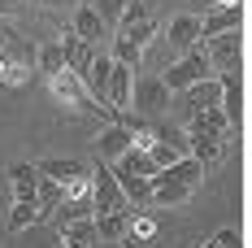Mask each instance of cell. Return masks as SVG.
<instances>
[{"label":"cell","instance_id":"13","mask_svg":"<svg viewBox=\"0 0 252 248\" xmlns=\"http://www.w3.org/2000/svg\"><path fill=\"white\" fill-rule=\"evenodd\" d=\"M35 170L44 174V178H52V183H61V187H65V183L83 178V174H87V166H83V161H74V157H48V161H39Z\"/></svg>","mask_w":252,"mask_h":248},{"label":"cell","instance_id":"25","mask_svg":"<svg viewBox=\"0 0 252 248\" xmlns=\"http://www.w3.org/2000/svg\"><path fill=\"white\" fill-rule=\"evenodd\" d=\"M35 218H39V205L35 200H13V209H9V226L13 231H26Z\"/></svg>","mask_w":252,"mask_h":248},{"label":"cell","instance_id":"1","mask_svg":"<svg viewBox=\"0 0 252 248\" xmlns=\"http://www.w3.org/2000/svg\"><path fill=\"white\" fill-rule=\"evenodd\" d=\"M209 74H213L209 52H204V44H196V48L183 52L174 66L161 70V83H165V92H183V87H191V83H200V78H209Z\"/></svg>","mask_w":252,"mask_h":248},{"label":"cell","instance_id":"22","mask_svg":"<svg viewBox=\"0 0 252 248\" xmlns=\"http://www.w3.org/2000/svg\"><path fill=\"white\" fill-rule=\"evenodd\" d=\"M74 35L83 39V44H92V48L100 44L104 26H100V18H96V9H92V4H83V9L74 13Z\"/></svg>","mask_w":252,"mask_h":248},{"label":"cell","instance_id":"15","mask_svg":"<svg viewBox=\"0 0 252 248\" xmlns=\"http://www.w3.org/2000/svg\"><path fill=\"white\" fill-rule=\"evenodd\" d=\"M61 244H65V248H100V240H96V222H92V218L65 222V226H61Z\"/></svg>","mask_w":252,"mask_h":248},{"label":"cell","instance_id":"6","mask_svg":"<svg viewBox=\"0 0 252 248\" xmlns=\"http://www.w3.org/2000/svg\"><path fill=\"white\" fill-rule=\"evenodd\" d=\"M148 183H152V209H174V205H187L191 192H196V187H187V183L170 178L165 170H157Z\"/></svg>","mask_w":252,"mask_h":248},{"label":"cell","instance_id":"24","mask_svg":"<svg viewBox=\"0 0 252 248\" xmlns=\"http://www.w3.org/2000/svg\"><path fill=\"white\" fill-rule=\"evenodd\" d=\"M165 174H170V178H178V183H187V187H200L204 166L196 161V157H178L174 166H165Z\"/></svg>","mask_w":252,"mask_h":248},{"label":"cell","instance_id":"5","mask_svg":"<svg viewBox=\"0 0 252 248\" xmlns=\"http://www.w3.org/2000/svg\"><path fill=\"white\" fill-rule=\"evenodd\" d=\"M48 87H52V96L61 100L65 109H96V105H92V96H87V87H83V78L70 74V70L48 74Z\"/></svg>","mask_w":252,"mask_h":248},{"label":"cell","instance_id":"33","mask_svg":"<svg viewBox=\"0 0 252 248\" xmlns=\"http://www.w3.org/2000/svg\"><path fill=\"white\" fill-rule=\"evenodd\" d=\"M204 248H218V240H213V244H204Z\"/></svg>","mask_w":252,"mask_h":248},{"label":"cell","instance_id":"17","mask_svg":"<svg viewBox=\"0 0 252 248\" xmlns=\"http://www.w3.org/2000/svg\"><path fill=\"white\" fill-rule=\"evenodd\" d=\"M183 135H187V131H183ZM187 144H191V157L204 166V174L222 161V140H218V135H187Z\"/></svg>","mask_w":252,"mask_h":248},{"label":"cell","instance_id":"19","mask_svg":"<svg viewBox=\"0 0 252 248\" xmlns=\"http://www.w3.org/2000/svg\"><path fill=\"white\" fill-rule=\"evenodd\" d=\"M61 52H65V70H70V74H83V70H87V61L96 57V48H92V44H83L78 35H65V39H61Z\"/></svg>","mask_w":252,"mask_h":248},{"label":"cell","instance_id":"10","mask_svg":"<svg viewBox=\"0 0 252 248\" xmlns=\"http://www.w3.org/2000/svg\"><path fill=\"white\" fill-rule=\"evenodd\" d=\"M96 240L100 244H122L130 235V209H109V213H96Z\"/></svg>","mask_w":252,"mask_h":248},{"label":"cell","instance_id":"18","mask_svg":"<svg viewBox=\"0 0 252 248\" xmlns=\"http://www.w3.org/2000/svg\"><path fill=\"white\" fill-rule=\"evenodd\" d=\"M96 144H100V157H104V161H118V157L130 148V131H126L122 122H113V126H104V131H100Z\"/></svg>","mask_w":252,"mask_h":248},{"label":"cell","instance_id":"32","mask_svg":"<svg viewBox=\"0 0 252 248\" xmlns=\"http://www.w3.org/2000/svg\"><path fill=\"white\" fill-rule=\"evenodd\" d=\"M39 4H48V9H61V4H70V0H39Z\"/></svg>","mask_w":252,"mask_h":248},{"label":"cell","instance_id":"7","mask_svg":"<svg viewBox=\"0 0 252 248\" xmlns=\"http://www.w3.org/2000/svg\"><path fill=\"white\" fill-rule=\"evenodd\" d=\"M244 26V9L239 4H213L200 18V44L213 39V35H226V31H239Z\"/></svg>","mask_w":252,"mask_h":248},{"label":"cell","instance_id":"14","mask_svg":"<svg viewBox=\"0 0 252 248\" xmlns=\"http://www.w3.org/2000/svg\"><path fill=\"white\" fill-rule=\"evenodd\" d=\"M174 48H196L200 44V18L196 13H178V18H170V35H165Z\"/></svg>","mask_w":252,"mask_h":248},{"label":"cell","instance_id":"2","mask_svg":"<svg viewBox=\"0 0 252 248\" xmlns=\"http://www.w3.org/2000/svg\"><path fill=\"white\" fill-rule=\"evenodd\" d=\"M126 109H135L139 118H161L165 109H170V92H165V83H161V74L152 78H130V105Z\"/></svg>","mask_w":252,"mask_h":248},{"label":"cell","instance_id":"20","mask_svg":"<svg viewBox=\"0 0 252 248\" xmlns=\"http://www.w3.org/2000/svg\"><path fill=\"white\" fill-rule=\"evenodd\" d=\"M152 35H157V22L152 18H135V22H118V39L135 44V48H148Z\"/></svg>","mask_w":252,"mask_h":248},{"label":"cell","instance_id":"4","mask_svg":"<svg viewBox=\"0 0 252 248\" xmlns=\"http://www.w3.org/2000/svg\"><path fill=\"white\" fill-rule=\"evenodd\" d=\"M204 52H209V66L213 70H239V61H244V35L239 31H226V35H213V39H204Z\"/></svg>","mask_w":252,"mask_h":248},{"label":"cell","instance_id":"8","mask_svg":"<svg viewBox=\"0 0 252 248\" xmlns=\"http://www.w3.org/2000/svg\"><path fill=\"white\" fill-rule=\"evenodd\" d=\"M218 87H222V96H218V109L226 113L230 126H239V118H244V78H239V70H226V74H218Z\"/></svg>","mask_w":252,"mask_h":248},{"label":"cell","instance_id":"12","mask_svg":"<svg viewBox=\"0 0 252 248\" xmlns=\"http://www.w3.org/2000/svg\"><path fill=\"white\" fill-rule=\"evenodd\" d=\"M109 61H113V57H109ZM130 78H135V70L122 66V61H113V70H109V92H104V105H109V109H126V105H130Z\"/></svg>","mask_w":252,"mask_h":248},{"label":"cell","instance_id":"31","mask_svg":"<svg viewBox=\"0 0 252 248\" xmlns=\"http://www.w3.org/2000/svg\"><path fill=\"white\" fill-rule=\"evenodd\" d=\"M13 13V0H0V18H9Z\"/></svg>","mask_w":252,"mask_h":248},{"label":"cell","instance_id":"28","mask_svg":"<svg viewBox=\"0 0 252 248\" xmlns=\"http://www.w3.org/2000/svg\"><path fill=\"white\" fill-rule=\"evenodd\" d=\"M113 61H122V66H130V70H139V61H144V48H135V44L118 39V44H113Z\"/></svg>","mask_w":252,"mask_h":248},{"label":"cell","instance_id":"3","mask_svg":"<svg viewBox=\"0 0 252 248\" xmlns=\"http://www.w3.org/2000/svg\"><path fill=\"white\" fill-rule=\"evenodd\" d=\"M87 178H92V205H96V213L126 209V196H122V187H118L113 166H96V170H87Z\"/></svg>","mask_w":252,"mask_h":248},{"label":"cell","instance_id":"9","mask_svg":"<svg viewBox=\"0 0 252 248\" xmlns=\"http://www.w3.org/2000/svg\"><path fill=\"white\" fill-rule=\"evenodd\" d=\"M109 70H113V61H109V57H104V52H96V57H92V61H87V70H83V87H87V96H92V105H96V109H109V105H104V92H109Z\"/></svg>","mask_w":252,"mask_h":248},{"label":"cell","instance_id":"16","mask_svg":"<svg viewBox=\"0 0 252 248\" xmlns=\"http://www.w3.org/2000/svg\"><path fill=\"white\" fill-rule=\"evenodd\" d=\"M113 170L118 174H139V178H152L157 174V161L148 157V148H126L118 161H113Z\"/></svg>","mask_w":252,"mask_h":248},{"label":"cell","instance_id":"30","mask_svg":"<svg viewBox=\"0 0 252 248\" xmlns=\"http://www.w3.org/2000/svg\"><path fill=\"white\" fill-rule=\"evenodd\" d=\"M9 39H13V26H9V18H0V48H4Z\"/></svg>","mask_w":252,"mask_h":248},{"label":"cell","instance_id":"26","mask_svg":"<svg viewBox=\"0 0 252 248\" xmlns=\"http://www.w3.org/2000/svg\"><path fill=\"white\" fill-rule=\"evenodd\" d=\"M92 9H96V18H100V26L109 31V26H118V22H122V9H126V0H96Z\"/></svg>","mask_w":252,"mask_h":248},{"label":"cell","instance_id":"11","mask_svg":"<svg viewBox=\"0 0 252 248\" xmlns=\"http://www.w3.org/2000/svg\"><path fill=\"white\" fill-rule=\"evenodd\" d=\"M187 135H218V140H226V131H235V126L226 122V113L218 109V105H209V109H200L196 118H187Z\"/></svg>","mask_w":252,"mask_h":248},{"label":"cell","instance_id":"29","mask_svg":"<svg viewBox=\"0 0 252 248\" xmlns=\"http://www.w3.org/2000/svg\"><path fill=\"white\" fill-rule=\"evenodd\" d=\"M218 248H239V231H218Z\"/></svg>","mask_w":252,"mask_h":248},{"label":"cell","instance_id":"27","mask_svg":"<svg viewBox=\"0 0 252 248\" xmlns=\"http://www.w3.org/2000/svg\"><path fill=\"white\" fill-rule=\"evenodd\" d=\"M39 70H44V74L65 70V52H61V44H44V48H39Z\"/></svg>","mask_w":252,"mask_h":248},{"label":"cell","instance_id":"23","mask_svg":"<svg viewBox=\"0 0 252 248\" xmlns=\"http://www.w3.org/2000/svg\"><path fill=\"white\" fill-rule=\"evenodd\" d=\"M61 200H65V187L39 174V183H35V205H39V213H52V209H57Z\"/></svg>","mask_w":252,"mask_h":248},{"label":"cell","instance_id":"21","mask_svg":"<svg viewBox=\"0 0 252 248\" xmlns=\"http://www.w3.org/2000/svg\"><path fill=\"white\" fill-rule=\"evenodd\" d=\"M9 183H13V200H35L39 170H35V166H26V161H18V166L9 170Z\"/></svg>","mask_w":252,"mask_h":248}]
</instances>
